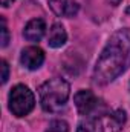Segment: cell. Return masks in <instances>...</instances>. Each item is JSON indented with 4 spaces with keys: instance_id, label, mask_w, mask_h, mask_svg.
<instances>
[{
    "instance_id": "1",
    "label": "cell",
    "mask_w": 130,
    "mask_h": 132,
    "mask_svg": "<svg viewBox=\"0 0 130 132\" xmlns=\"http://www.w3.org/2000/svg\"><path fill=\"white\" fill-rule=\"evenodd\" d=\"M130 66V29L123 28L110 35L94 68V81L109 85Z\"/></svg>"
},
{
    "instance_id": "2",
    "label": "cell",
    "mask_w": 130,
    "mask_h": 132,
    "mask_svg": "<svg viewBox=\"0 0 130 132\" xmlns=\"http://www.w3.org/2000/svg\"><path fill=\"white\" fill-rule=\"evenodd\" d=\"M40 104L46 112H58L66 106L70 95V85L61 77H54L38 88Z\"/></svg>"
},
{
    "instance_id": "3",
    "label": "cell",
    "mask_w": 130,
    "mask_h": 132,
    "mask_svg": "<svg viewBox=\"0 0 130 132\" xmlns=\"http://www.w3.org/2000/svg\"><path fill=\"white\" fill-rule=\"evenodd\" d=\"M8 106L12 115L15 117L28 115L35 106V97H34L32 91L25 85L14 86L8 97Z\"/></svg>"
},
{
    "instance_id": "4",
    "label": "cell",
    "mask_w": 130,
    "mask_h": 132,
    "mask_svg": "<svg viewBox=\"0 0 130 132\" xmlns=\"http://www.w3.org/2000/svg\"><path fill=\"white\" fill-rule=\"evenodd\" d=\"M73 103L77 106V111L80 115L89 117V115H95L98 111L101 101L97 95L90 91V89H81L73 95Z\"/></svg>"
},
{
    "instance_id": "5",
    "label": "cell",
    "mask_w": 130,
    "mask_h": 132,
    "mask_svg": "<svg viewBox=\"0 0 130 132\" xmlns=\"http://www.w3.org/2000/svg\"><path fill=\"white\" fill-rule=\"evenodd\" d=\"M44 62V52L38 46H28L20 54V63L29 71H35Z\"/></svg>"
},
{
    "instance_id": "6",
    "label": "cell",
    "mask_w": 130,
    "mask_h": 132,
    "mask_svg": "<svg viewBox=\"0 0 130 132\" xmlns=\"http://www.w3.org/2000/svg\"><path fill=\"white\" fill-rule=\"evenodd\" d=\"M46 32V23L43 19H32L26 23L23 35L28 42H40Z\"/></svg>"
},
{
    "instance_id": "7",
    "label": "cell",
    "mask_w": 130,
    "mask_h": 132,
    "mask_svg": "<svg viewBox=\"0 0 130 132\" xmlns=\"http://www.w3.org/2000/svg\"><path fill=\"white\" fill-rule=\"evenodd\" d=\"M51 6L57 15L73 17L80 11V5L75 0H51Z\"/></svg>"
},
{
    "instance_id": "8",
    "label": "cell",
    "mask_w": 130,
    "mask_h": 132,
    "mask_svg": "<svg viewBox=\"0 0 130 132\" xmlns=\"http://www.w3.org/2000/svg\"><path fill=\"white\" fill-rule=\"evenodd\" d=\"M66 42H67V34H66V29L61 23H54L51 31H49V38H48V45L54 49L57 48H61L64 46Z\"/></svg>"
},
{
    "instance_id": "9",
    "label": "cell",
    "mask_w": 130,
    "mask_h": 132,
    "mask_svg": "<svg viewBox=\"0 0 130 132\" xmlns=\"http://www.w3.org/2000/svg\"><path fill=\"white\" fill-rule=\"evenodd\" d=\"M77 132H104L103 118L97 117V115H89V117L83 118L78 125Z\"/></svg>"
},
{
    "instance_id": "10",
    "label": "cell",
    "mask_w": 130,
    "mask_h": 132,
    "mask_svg": "<svg viewBox=\"0 0 130 132\" xmlns=\"http://www.w3.org/2000/svg\"><path fill=\"white\" fill-rule=\"evenodd\" d=\"M107 118H109V126H110L112 132H118V131H121V128L126 123V112L123 109H118V111L109 114Z\"/></svg>"
},
{
    "instance_id": "11",
    "label": "cell",
    "mask_w": 130,
    "mask_h": 132,
    "mask_svg": "<svg viewBox=\"0 0 130 132\" xmlns=\"http://www.w3.org/2000/svg\"><path fill=\"white\" fill-rule=\"evenodd\" d=\"M44 132H69V125L64 120H52Z\"/></svg>"
},
{
    "instance_id": "12",
    "label": "cell",
    "mask_w": 130,
    "mask_h": 132,
    "mask_svg": "<svg viewBox=\"0 0 130 132\" xmlns=\"http://www.w3.org/2000/svg\"><path fill=\"white\" fill-rule=\"evenodd\" d=\"M8 43H9V31L6 28L5 19H2V48H6Z\"/></svg>"
},
{
    "instance_id": "13",
    "label": "cell",
    "mask_w": 130,
    "mask_h": 132,
    "mask_svg": "<svg viewBox=\"0 0 130 132\" xmlns=\"http://www.w3.org/2000/svg\"><path fill=\"white\" fill-rule=\"evenodd\" d=\"M9 77V66L5 60H2V83H6Z\"/></svg>"
},
{
    "instance_id": "14",
    "label": "cell",
    "mask_w": 130,
    "mask_h": 132,
    "mask_svg": "<svg viewBox=\"0 0 130 132\" xmlns=\"http://www.w3.org/2000/svg\"><path fill=\"white\" fill-rule=\"evenodd\" d=\"M12 2H14V0H2V6H3V8H8L9 5H12Z\"/></svg>"
},
{
    "instance_id": "15",
    "label": "cell",
    "mask_w": 130,
    "mask_h": 132,
    "mask_svg": "<svg viewBox=\"0 0 130 132\" xmlns=\"http://www.w3.org/2000/svg\"><path fill=\"white\" fill-rule=\"evenodd\" d=\"M107 2H109L110 5H113V6H118V5H119L123 0H107Z\"/></svg>"
}]
</instances>
